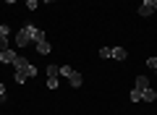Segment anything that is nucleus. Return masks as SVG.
Wrapping results in <instances>:
<instances>
[{
	"instance_id": "10",
	"label": "nucleus",
	"mask_w": 157,
	"mask_h": 115,
	"mask_svg": "<svg viewBox=\"0 0 157 115\" xmlns=\"http://www.w3.org/2000/svg\"><path fill=\"white\" fill-rule=\"evenodd\" d=\"M152 13H155V11H152L149 6H139V16H141V18H147V16H152Z\"/></svg>"
},
{
	"instance_id": "4",
	"label": "nucleus",
	"mask_w": 157,
	"mask_h": 115,
	"mask_svg": "<svg viewBox=\"0 0 157 115\" xmlns=\"http://www.w3.org/2000/svg\"><path fill=\"white\" fill-rule=\"evenodd\" d=\"M16 58H18V55L13 52L11 47H8V50H3V52H0V60H3V63H11V66H13V60H16Z\"/></svg>"
},
{
	"instance_id": "2",
	"label": "nucleus",
	"mask_w": 157,
	"mask_h": 115,
	"mask_svg": "<svg viewBox=\"0 0 157 115\" xmlns=\"http://www.w3.org/2000/svg\"><path fill=\"white\" fill-rule=\"evenodd\" d=\"M68 81H71V86H73V89H78L81 84H84V79H81V73H78L76 68H73V71H71V76H68Z\"/></svg>"
},
{
	"instance_id": "6",
	"label": "nucleus",
	"mask_w": 157,
	"mask_h": 115,
	"mask_svg": "<svg viewBox=\"0 0 157 115\" xmlns=\"http://www.w3.org/2000/svg\"><path fill=\"white\" fill-rule=\"evenodd\" d=\"M134 89H139V92L149 89V79H147V76H136V81H134Z\"/></svg>"
},
{
	"instance_id": "8",
	"label": "nucleus",
	"mask_w": 157,
	"mask_h": 115,
	"mask_svg": "<svg viewBox=\"0 0 157 115\" xmlns=\"http://www.w3.org/2000/svg\"><path fill=\"white\" fill-rule=\"evenodd\" d=\"M113 58H115V60H126V58H128V52H126L123 47H113Z\"/></svg>"
},
{
	"instance_id": "16",
	"label": "nucleus",
	"mask_w": 157,
	"mask_h": 115,
	"mask_svg": "<svg viewBox=\"0 0 157 115\" xmlns=\"http://www.w3.org/2000/svg\"><path fill=\"white\" fill-rule=\"evenodd\" d=\"M37 3H39V0H26V8H29V11H37Z\"/></svg>"
},
{
	"instance_id": "19",
	"label": "nucleus",
	"mask_w": 157,
	"mask_h": 115,
	"mask_svg": "<svg viewBox=\"0 0 157 115\" xmlns=\"http://www.w3.org/2000/svg\"><path fill=\"white\" fill-rule=\"evenodd\" d=\"M152 11H155V13H157V0H152Z\"/></svg>"
},
{
	"instance_id": "14",
	"label": "nucleus",
	"mask_w": 157,
	"mask_h": 115,
	"mask_svg": "<svg viewBox=\"0 0 157 115\" xmlns=\"http://www.w3.org/2000/svg\"><path fill=\"white\" fill-rule=\"evenodd\" d=\"M0 37H11V26L8 24H0Z\"/></svg>"
},
{
	"instance_id": "11",
	"label": "nucleus",
	"mask_w": 157,
	"mask_h": 115,
	"mask_svg": "<svg viewBox=\"0 0 157 115\" xmlns=\"http://www.w3.org/2000/svg\"><path fill=\"white\" fill-rule=\"evenodd\" d=\"M128 99H131V102H141V92H139V89H131Z\"/></svg>"
},
{
	"instance_id": "12",
	"label": "nucleus",
	"mask_w": 157,
	"mask_h": 115,
	"mask_svg": "<svg viewBox=\"0 0 157 115\" xmlns=\"http://www.w3.org/2000/svg\"><path fill=\"white\" fill-rule=\"evenodd\" d=\"M13 66H16V68H24V66H29V60H26V58H21V55H18L16 60H13Z\"/></svg>"
},
{
	"instance_id": "15",
	"label": "nucleus",
	"mask_w": 157,
	"mask_h": 115,
	"mask_svg": "<svg viewBox=\"0 0 157 115\" xmlns=\"http://www.w3.org/2000/svg\"><path fill=\"white\" fill-rule=\"evenodd\" d=\"M71 71H73L71 66H60V76H66V79H68V76H71Z\"/></svg>"
},
{
	"instance_id": "21",
	"label": "nucleus",
	"mask_w": 157,
	"mask_h": 115,
	"mask_svg": "<svg viewBox=\"0 0 157 115\" xmlns=\"http://www.w3.org/2000/svg\"><path fill=\"white\" fill-rule=\"evenodd\" d=\"M39 3H52V0H39Z\"/></svg>"
},
{
	"instance_id": "20",
	"label": "nucleus",
	"mask_w": 157,
	"mask_h": 115,
	"mask_svg": "<svg viewBox=\"0 0 157 115\" xmlns=\"http://www.w3.org/2000/svg\"><path fill=\"white\" fill-rule=\"evenodd\" d=\"M6 3H8V6H13V3H16V0H6Z\"/></svg>"
},
{
	"instance_id": "17",
	"label": "nucleus",
	"mask_w": 157,
	"mask_h": 115,
	"mask_svg": "<svg viewBox=\"0 0 157 115\" xmlns=\"http://www.w3.org/2000/svg\"><path fill=\"white\" fill-rule=\"evenodd\" d=\"M47 89H58V79H47Z\"/></svg>"
},
{
	"instance_id": "22",
	"label": "nucleus",
	"mask_w": 157,
	"mask_h": 115,
	"mask_svg": "<svg viewBox=\"0 0 157 115\" xmlns=\"http://www.w3.org/2000/svg\"><path fill=\"white\" fill-rule=\"evenodd\" d=\"M24 3H26V0H24Z\"/></svg>"
},
{
	"instance_id": "5",
	"label": "nucleus",
	"mask_w": 157,
	"mask_h": 115,
	"mask_svg": "<svg viewBox=\"0 0 157 115\" xmlns=\"http://www.w3.org/2000/svg\"><path fill=\"white\" fill-rule=\"evenodd\" d=\"M34 44H37V52H39V55H47V52L52 50L50 42H47V37H45V39H39V42H34Z\"/></svg>"
},
{
	"instance_id": "18",
	"label": "nucleus",
	"mask_w": 157,
	"mask_h": 115,
	"mask_svg": "<svg viewBox=\"0 0 157 115\" xmlns=\"http://www.w3.org/2000/svg\"><path fill=\"white\" fill-rule=\"evenodd\" d=\"M6 102V84H0V105Z\"/></svg>"
},
{
	"instance_id": "9",
	"label": "nucleus",
	"mask_w": 157,
	"mask_h": 115,
	"mask_svg": "<svg viewBox=\"0 0 157 115\" xmlns=\"http://www.w3.org/2000/svg\"><path fill=\"white\" fill-rule=\"evenodd\" d=\"M47 76H50V79H58V76H60V68H58V66H47Z\"/></svg>"
},
{
	"instance_id": "23",
	"label": "nucleus",
	"mask_w": 157,
	"mask_h": 115,
	"mask_svg": "<svg viewBox=\"0 0 157 115\" xmlns=\"http://www.w3.org/2000/svg\"><path fill=\"white\" fill-rule=\"evenodd\" d=\"M155 73H157V71H155Z\"/></svg>"
},
{
	"instance_id": "3",
	"label": "nucleus",
	"mask_w": 157,
	"mask_h": 115,
	"mask_svg": "<svg viewBox=\"0 0 157 115\" xmlns=\"http://www.w3.org/2000/svg\"><path fill=\"white\" fill-rule=\"evenodd\" d=\"M29 42H32V39H29V34L24 32V29H21V32H16V47H26Z\"/></svg>"
},
{
	"instance_id": "1",
	"label": "nucleus",
	"mask_w": 157,
	"mask_h": 115,
	"mask_svg": "<svg viewBox=\"0 0 157 115\" xmlns=\"http://www.w3.org/2000/svg\"><path fill=\"white\" fill-rule=\"evenodd\" d=\"M24 32L29 34V39H32V42H39V39H45V32H42V29H37L34 24H26V26H24Z\"/></svg>"
},
{
	"instance_id": "13",
	"label": "nucleus",
	"mask_w": 157,
	"mask_h": 115,
	"mask_svg": "<svg viewBox=\"0 0 157 115\" xmlns=\"http://www.w3.org/2000/svg\"><path fill=\"white\" fill-rule=\"evenodd\" d=\"M100 58H113V47H100Z\"/></svg>"
},
{
	"instance_id": "7",
	"label": "nucleus",
	"mask_w": 157,
	"mask_h": 115,
	"mask_svg": "<svg viewBox=\"0 0 157 115\" xmlns=\"http://www.w3.org/2000/svg\"><path fill=\"white\" fill-rule=\"evenodd\" d=\"M155 99H157V92H155V89H144V92H141V102H155Z\"/></svg>"
}]
</instances>
